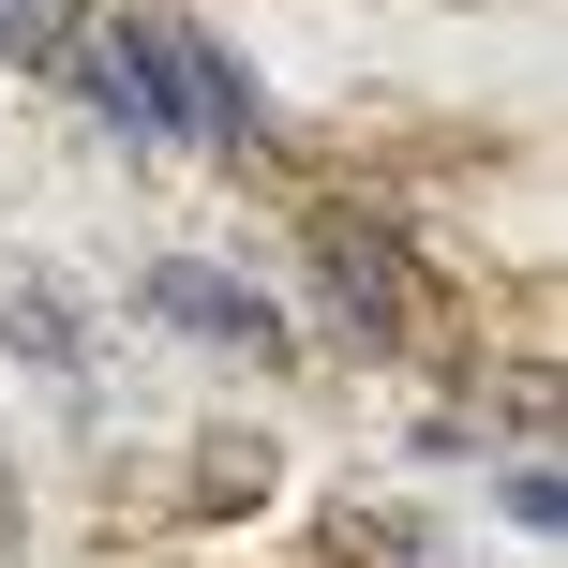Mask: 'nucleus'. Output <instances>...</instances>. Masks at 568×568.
I'll return each instance as SVG.
<instances>
[{
  "label": "nucleus",
  "instance_id": "nucleus-5",
  "mask_svg": "<svg viewBox=\"0 0 568 568\" xmlns=\"http://www.w3.org/2000/svg\"><path fill=\"white\" fill-rule=\"evenodd\" d=\"M0 344H16V359H45V374H90V314L60 300L45 270H16V255H0Z\"/></svg>",
  "mask_w": 568,
  "mask_h": 568
},
{
  "label": "nucleus",
  "instance_id": "nucleus-8",
  "mask_svg": "<svg viewBox=\"0 0 568 568\" xmlns=\"http://www.w3.org/2000/svg\"><path fill=\"white\" fill-rule=\"evenodd\" d=\"M16 524H30V509H16V464H0V554H16Z\"/></svg>",
  "mask_w": 568,
  "mask_h": 568
},
{
  "label": "nucleus",
  "instance_id": "nucleus-2",
  "mask_svg": "<svg viewBox=\"0 0 568 568\" xmlns=\"http://www.w3.org/2000/svg\"><path fill=\"white\" fill-rule=\"evenodd\" d=\"M150 60H165V135H210V150H240V135H270L255 120V75H240L210 30H180V16H150Z\"/></svg>",
  "mask_w": 568,
  "mask_h": 568
},
{
  "label": "nucleus",
  "instance_id": "nucleus-1",
  "mask_svg": "<svg viewBox=\"0 0 568 568\" xmlns=\"http://www.w3.org/2000/svg\"><path fill=\"white\" fill-rule=\"evenodd\" d=\"M314 284H329V314H344L359 344H404V329H419V270H404V240L359 225V210L314 225Z\"/></svg>",
  "mask_w": 568,
  "mask_h": 568
},
{
  "label": "nucleus",
  "instance_id": "nucleus-3",
  "mask_svg": "<svg viewBox=\"0 0 568 568\" xmlns=\"http://www.w3.org/2000/svg\"><path fill=\"white\" fill-rule=\"evenodd\" d=\"M135 300L165 314V329L225 344V359H284V314H270V300H255V284H240V270H195V255H165V270L135 284Z\"/></svg>",
  "mask_w": 568,
  "mask_h": 568
},
{
  "label": "nucleus",
  "instance_id": "nucleus-4",
  "mask_svg": "<svg viewBox=\"0 0 568 568\" xmlns=\"http://www.w3.org/2000/svg\"><path fill=\"white\" fill-rule=\"evenodd\" d=\"M60 60L90 75V105H105L120 135H165V60H150V16H105L90 45H60Z\"/></svg>",
  "mask_w": 568,
  "mask_h": 568
},
{
  "label": "nucleus",
  "instance_id": "nucleus-6",
  "mask_svg": "<svg viewBox=\"0 0 568 568\" xmlns=\"http://www.w3.org/2000/svg\"><path fill=\"white\" fill-rule=\"evenodd\" d=\"M60 45H75L60 0H0V60H60Z\"/></svg>",
  "mask_w": 568,
  "mask_h": 568
},
{
  "label": "nucleus",
  "instance_id": "nucleus-7",
  "mask_svg": "<svg viewBox=\"0 0 568 568\" xmlns=\"http://www.w3.org/2000/svg\"><path fill=\"white\" fill-rule=\"evenodd\" d=\"M509 524H539V539H554V524H568V479H554V464H539V449H524V464H509Z\"/></svg>",
  "mask_w": 568,
  "mask_h": 568
}]
</instances>
